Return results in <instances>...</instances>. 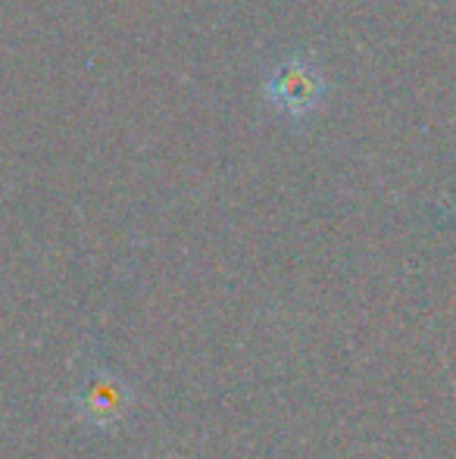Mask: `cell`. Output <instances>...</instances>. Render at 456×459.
I'll return each mask as SVG.
<instances>
[{
	"instance_id": "6da1fadb",
	"label": "cell",
	"mask_w": 456,
	"mask_h": 459,
	"mask_svg": "<svg viewBox=\"0 0 456 459\" xmlns=\"http://www.w3.org/2000/svg\"><path fill=\"white\" fill-rule=\"evenodd\" d=\"M266 94L281 113L306 116L319 100H323V79L304 60H288L272 69L266 82Z\"/></svg>"
}]
</instances>
